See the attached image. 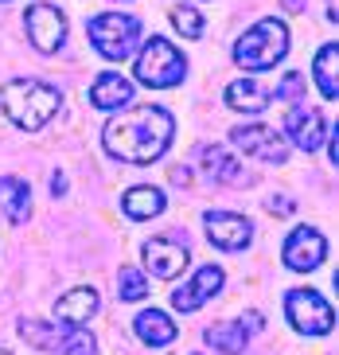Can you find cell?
<instances>
[{
    "mask_svg": "<svg viewBox=\"0 0 339 355\" xmlns=\"http://www.w3.org/2000/svg\"><path fill=\"white\" fill-rule=\"evenodd\" d=\"M172 133H175V117L164 105H125L102 129V145L113 160L144 168L168 153Z\"/></svg>",
    "mask_w": 339,
    "mask_h": 355,
    "instance_id": "obj_1",
    "label": "cell"
},
{
    "mask_svg": "<svg viewBox=\"0 0 339 355\" xmlns=\"http://www.w3.org/2000/svg\"><path fill=\"white\" fill-rule=\"evenodd\" d=\"M0 102H4V114L12 117V125L24 129V133H40L55 114H59V90L40 78H12L0 90Z\"/></svg>",
    "mask_w": 339,
    "mask_h": 355,
    "instance_id": "obj_2",
    "label": "cell"
},
{
    "mask_svg": "<svg viewBox=\"0 0 339 355\" xmlns=\"http://www.w3.org/2000/svg\"><path fill=\"white\" fill-rule=\"evenodd\" d=\"M288 55V28L281 20H257L242 40L234 43V63L242 71H269Z\"/></svg>",
    "mask_w": 339,
    "mask_h": 355,
    "instance_id": "obj_3",
    "label": "cell"
},
{
    "mask_svg": "<svg viewBox=\"0 0 339 355\" xmlns=\"http://www.w3.org/2000/svg\"><path fill=\"white\" fill-rule=\"evenodd\" d=\"M86 35H90L94 51L110 59V63H121L129 55L137 51V43H141V20L129 16V12H102V16H94L86 24Z\"/></svg>",
    "mask_w": 339,
    "mask_h": 355,
    "instance_id": "obj_4",
    "label": "cell"
},
{
    "mask_svg": "<svg viewBox=\"0 0 339 355\" xmlns=\"http://www.w3.org/2000/svg\"><path fill=\"white\" fill-rule=\"evenodd\" d=\"M133 71H137V83H141V86H148V90H168V86L184 83L187 59L180 55V47H172L168 40L153 35V40L141 47Z\"/></svg>",
    "mask_w": 339,
    "mask_h": 355,
    "instance_id": "obj_5",
    "label": "cell"
},
{
    "mask_svg": "<svg viewBox=\"0 0 339 355\" xmlns=\"http://www.w3.org/2000/svg\"><path fill=\"white\" fill-rule=\"evenodd\" d=\"M20 336L35 352H55V355H94L98 344L94 336L82 332L78 324H51V320H20Z\"/></svg>",
    "mask_w": 339,
    "mask_h": 355,
    "instance_id": "obj_6",
    "label": "cell"
},
{
    "mask_svg": "<svg viewBox=\"0 0 339 355\" xmlns=\"http://www.w3.org/2000/svg\"><path fill=\"white\" fill-rule=\"evenodd\" d=\"M285 316L293 320V328L304 336H324L336 328V313L331 304L320 297L316 289H293L285 297Z\"/></svg>",
    "mask_w": 339,
    "mask_h": 355,
    "instance_id": "obj_7",
    "label": "cell"
},
{
    "mask_svg": "<svg viewBox=\"0 0 339 355\" xmlns=\"http://www.w3.org/2000/svg\"><path fill=\"white\" fill-rule=\"evenodd\" d=\"M230 145L242 148L246 157L266 160V164H285V160H288L285 137L273 133L269 125H234V129H230Z\"/></svg>",
    "mask_w": 339,
    "mask_h": 355,
    "instance_id": "obj_8",
    "label": "cell"
},
{
    "mask_svg": "<svg viewBox=\"0 0 339 355\" xmlns=\"http://www.w3.org/2000/svg\"><path fill=\"white\" fill-rule=\"evenodd\" d=\"M285 133H288V141L297 148H304V153H316L324 141H328V117H324V110H316V105H304V102H297L293 110H288V117H285Z\"/></svg>",
    "mask_w": 339,
    "mask_h": 355,
    "instance_id": "obj_9",
    "label": "cell"
},
{
    "mask_svg": "<svg viewBox=\"0 0 339 355\" xmlns=\"http://www.w3.org/2000/svg\"><path fill=\"white\" fill-rule=\"evenodd\" d=\"M285 266L297 273H312L320 270V261L328 258V239L320 234L316 227H297L293 234L285 239Z\"/></svg>",
    "mask_w": 339,
    "mask_h": 355,
    "instance_id": "obj_10",
    "label": "cell"
},
{
    "mask_svg": "<svg viewBox=\"0 0 339 355\" xmlns=\"http://www.w3.org/2000/svg\"><path fill=\"white\" fill-rule=\"evenodd\" d=\"M24 28H28V40L40 51H59L62 40H67V16L55 4H31L24 12Z\"/></svg>",
    "mask_w": 339,
    "mask_h": 355,
    "instance_id": "obj_11",
    "label": "cell"
},
{
    "mask_svg": "<svg viewBox=\"0 0 339 355\" xmlns=\"http://www.w3.org/2000/svg\"><path fill=\"white\" fill-rule=\"evenodd\" d=\"M144 270L153 273V277H160V282H172L175 273H184L187 270V246L184 242H175V239H148L144 242Z\"/></svg>",
    "mask_w": 339,
    "mask_h": 355,
    "instance_id": "obj_12",
    "label": "cell"
},
{
    "mask_svg": "<svg viewBox=\"0 0 339 355\" xmlns=\"http://www.w3.org/2000/svg\"><path fill=\"white\" fill-rule=\"evenodd\" d=\"M207 239L218 250H246L250 239H254V227L234 211H207Z\"/></svg>",
    "mask_w": 339,
    "mask_h": 355,
    "instance_id": "obj_13",
    "label": "cell"
},
{
    "mask_svg": "<svg viewBox=\"0 0 339 355\" xmlns=\"http://www.w3.org/2000/svg\"><path fill=\"white\" fill-rule=\"evenodd\" d=\"M223 282H226V273L218 270V266H203V270H195L191 282L180 285V289L172 293V304L180 309V313H195L199 304H207L218 289H223Z\"/></svg>",
    "mask_w": 339,
    "mask_h": 355,
    "instance_id": "obj_14",
    "label": "cell"
},
{
    "mask_svg": "<svg viewBox=\"0 0 339 355\" xmlns=\"http://www.w3.org/2000/svg\"><path fill=\"white\" fill-rule=\"evenodd\" d=\"M129 102H133V83L129 78H121L117 71H105L94 78V86H90L94 110H125Z\"/></svg>",
    "mask_w": 339,
    "mask_h": 355,
    "instance_id": "obj_15",
    "label": "cell"
},
{
    "mask_svg": "<svg viewBox=\"0 0 339 355\" xmlns=\"http://www.w3.org/2000/svg\"><path fill=\"white\" fill-rule=\"evenodd\" d=\"M273 102V90L257 78H238V83L226 86V105L230 110H242V114H261L266 105Z\"/></svg>",
    "mask_w": 339,
    "mask_h": 355,
    "instance_id": "obj_16",
    "label": "cell"
},
{
    "mask_svg": "<svg viewBox=\"0 0 339 355\" xmlns=\"http://www.w3.org/2000/svg\"><path fill=\"white\" fill-rule=\"evenodd\" d=\"M0 211L12 227H24L31 215V188L16 176H4L0 180Z\"/></svg>",
    "mask_w": 339,
    "mask_h": 355,
    "instance_id": "obj_17",
    "label": "cell"
},
{
    "mask_svg": "<svg viewBox=\"0 0 339 355\" xmlns=\"http://www.w3.org/2000/svg\"><path fill=\"white\" fill-rule=\"evenodd\" d=\"M203 172L215 184H230V188H242V184H250V172H242V164H238L226 148H203Z\"/></svg>",
    "mask_w": 339,
    "mask_h": 355,
    "instance_id": "obj_18",
    "label": "cell"
},
{
    "mask_svg": "<svg viewBox=\"0 0 339 355\" xmlns=\"http://www.w3.org/2000/svg\"><path fill=\"white\" fill-rule=\"evenodd\" d=\"M98 313V289H71L55 301V316L62 324H82Z\"/></svg>",
    "mask_w": 339,
    "mask_h": 355,
    "instance_id": "obj_19",
    "label": "cell"
},
{
    "mask_svg": "<svg viewBox=\"0 0 339 355\" xmlns=\"http://www.w3.org/2000/svg\"><path fill=\"white\" fill-rule=\"evenodd\" d=\"M133 332L141 336V344L164 347V344H172V340H175V320H168L160 309H144V313L133 320Z\"/></svg>",
    "mask_w": 339,
    "mask_h": 355,
    "instance_id": "obj_20",
    "label": "cell"
},
{
    "mask_svg": "<svg viewBox=\"0 0 339 355\" xmlns=\"http://www.w3.org/2000/svg\"><path fill=\"white\" fill-rule=\"evenodd\" d=\"M339 47L336 43H324L316 51V63H312V74H316V86L320 94L328 98V102H336L339 98Z\"/></svg>",
    "mask_w": 339,
    "mask_h": 355,
    "instance_id": "obj_21",
    "label": "cell"
},
{
    "mask_svg": "<svg viewBox=\"0 0 339 355\" xmlns=\"http://www.w3.org/2000/svg\"><path fill=\"white\" fill-rule=\"evenodd\" d=\"M121 207H125L129 219H156V215L168 207V199L160 188H129L121 199Z\"/></svg>",
    "mask_w": 339,
    "mask_h": 355,
    "instance_id": "obj_22",
    "label": "cell"
},
{
    "mask_svg": "<svg viewBox=\"0 0 339 355\" xmlns=\"http://www.w3.org/2000/svg\"><path fill=\"white\" fill-rule=\"evenodd\" d=\"M207 344L226 352V355H242L250 344V332H246L242 320H223V324H215V328H207Z\"/></svg>",
    "mask_w": 339,
    "mask_h": 355,
    "instance_id": "obj_23",
    "label": "cell"
},
{
    "mask_svg": "<svg viewBox=\"0 0 339 355\" xmlns=\"http://www.w3.org/2000/svg\"><path fill=\"white\" fill-rule=\"evenodd\" d=\"M172 24L180 28V35H184V40H199V35H203V16H199L195 8H187V4L172 8Z\"/></svg>",
    "mask_w": 339,
    "mask_h": 355,
    "instance_id": "obj_24",
    "label": "cell"
},
{
    "mask_svg": "<svg viewBox=\"0 0 339 355\" xmlns=\"http://www.w3.org/2000/svg\"><path fill=\"white\" fill-rule=\"evenodd\" d=\"M117 297L121 301H141V297H148V282L137 270H121L117 273Z\"/></svg>",
    "mask_w": 339,
    "mask_h": 355,
    "instance_id": "obj_25",
    "label": "cell"
},
{
    "mask_svg": "<svg viewBox=\"0 0 339 355\" xmlns=\"http://www.w3.org/2000/svg\"><path fill=\"white\" fill-rule=\"evenodd\" d=\"M273 98H277V102H304V74L288 71L285 78H281V86H273Z\"/></svg>",
    "mask_w": 339,
    "mask_h": 355,
    "instance_id": "obj_26",
    "label": "cell"
},
{
    "mask_svg": "<svg viewBox=\"0 0 339 355\" xmlns=\"http://www.w3.org/2000/svg\"><path fill=\"white\" fill-rule=\"evenodd\" d=\"M51 191H55V196L67 191V176H62V172H55V176H51Z\"/></svg>",
    "mask_w": 339,
    "mask_h": 355,
    "instance_id": "obj_27",
    "label": "cell"
},
{
    "mask_svg": "<svg viewBox=\"0 0 339 355\" xmlns=\"http://www.w3.org/2000/svg\"><path fill=\"white\" fill-rule=\"evenodd\" d=\"M269 211H281V215H285V211H293V203H288V199H269Z\"/></svg>",
    "mask_w": 339,
    "mask_h": 355,
    "instance_id": "obj_28",
    "label": "cell"
},
{
    "mask_svg": "<svg viewBox=\"0 0 339 355\" xmlns=\"http://www.w3.org/2000/svg\"><path fill=\"white\" fill-rule=\"evenodd\" d=\"M288 4V12H304V4H308V0H285Z\"/></svg>",
    "mask_w": 339,
    "mask_h": 355,
    "instance_id": "obj_29",
    "label": "cell"
},
{
    "mask_svg": "<svg viewBox=\"0 0 339 355\" xmlns=\"http://www.w3.org/2000/svg\"><path fill=\"white\" fill-rule=\"evenodd\" d=\"M328 16H331V20H339V0H328Z\"/></svg>",
    "mask_w": 339,
    "mask_h": 355,
    "instance_id": "obj_30",
    "label": "cell"
},
{
    "mask_svg": "<svg viewBox=\"0 0 339 355\" xmlns=\"http://www.w3.org/2000/svg\"><path fill=\"white\" fill-rule=\"evenodd\" d=\"M0 355H12V352H0Z\"/></svg>",
    "mask_w": 339,
    "mask_h": 355,
    "instance_id": "obj_31",
    "label": "cell"
},
{
    "mask_svg": "<svg viewBox=\"0 0 339 355\" xmlns=\"http://www.w3.org/2000/svg\"><path fill=\"white\" fill-rule=\"evenodd\" d=\"M195 355H199V352H195Z\"/></svg>",
    "mask_w": 339,
    "mask_h": 355,
    "instance_id": "obj_32",
    "label": "cell"
}]
</instances>
